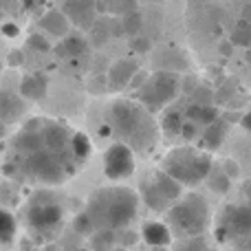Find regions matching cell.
I'll return each instance as SVG.
<instances>
[{
	"mask_svg": "<svg viewBox=\"0 0 251 251\" xmlns=\"http://www.w3.org/2000/svg\"><path fill=\"white\" fill-rule=\"evenodd\" d=\"M240 128H245L251 134V110H247V113L240 117Z\"/></svg>",
	"mask_w": 251,
	"mask_h": 251,
	"instance_id": "36",
	"label": "cell"
},
{
	"mask_svg": "<svg viewBox=\"0 0 251 251\" xmlns=\"http://www.w3.org/2000/svg\"><path fill=\"white\" fill-rule=\"evenodd\" d=\"M165 214H168L170 229L176 238L207 234L212 223L209 203L201 194H183Z\"/></svg>",
	"mask_w": 251,
	"mask_h": 251,
	"instance_id": "4",
	"label": "cell"
},
{
	"mask_svg": "<svg viewBox=\"0 0 251 251\" xmlns=\"http://www.w3.org/2000/svg\"><path fill=\"white\" fill-rule=\"evenodd\" d=\"M64 13L77 29L91 31L97 22V0H64Z\"/></svg>",
	"mask_w": 251,
	"mask_h": 251,
	"instance_id": "11",
	"label": "cell"
},
{
	"mask_svg": "<svg viewBox=\"0 0 251 251\" xmlns=\"http://www.w3.org/2000/svg\"><path fill=\"white\" fill-rule=\"evenodd\" d=\"M25 115V101L22 95L18 97L11 91H0V119L4 124H13Z\"/></svg>",
	"mask_w": 251,
	"mask_h": 251,
	"instance_id": "15",
	"label": "cell"
},
{
	"mask_svg": "<svg viewBox=\"0 0 251 251\" xmlns=\"http://www.w3.org/2000/svg\"><path fill=\"white\" fill-rule=\"evenodd\" d=\"M115 229H108V227H97L88 238H91V247L93 249H110L115 245Z\"/></svg>",
	"mask_w": 251,
	"mask_h": 251,
	"instance_id": "23",
	"label": "cell"
},
{
	"mask_svg": "<svg viewBox=\"0 0 251 251\" xmlns=\"http://www.w3.org/2000/svg\"><path fill=\"white\" fill-rule=\"evenodd\" d=\"M88 51V42L79 33H66L62 42L55 47V53L60 57H79Z\"/></svg>",
	"mask_w": 251,
	"mask_h": 251,
	"instance_id": "18",
	"label": "cell"
},
{
	"mask_svg": "<svg viewBox=\"0 0 251 251\" xmlns=\"http://www.w3.org/2000/svg\"><path fill=\"white\" fill-rule=\"evenodd\" d=\"M22 62H25L22 51H11V53H9V64H11V66H20Z\"/></svg>",
	"mask_w": 251,
	"mask_h": 251,
	"instance_id": "35",
	"label": "cell"
},
{
	"mask_svg": "<svg viewBox=\"0 0 251 251\" xmlns=\"http://www.w3.org/2000/svg\"><path fill=\"white\" fill-rule=\"evenodd\" d=\"M69 18H66L64 11H57V9H51L47 11L42 18H40V26H42L47 33L55 35V38H64L69 33Z\"/></svg>",
	"mask_w": 251,
	"mask_h": 251,
	"instance_id": "17",
	"label": "cell"
},
{
	"mask_svg": "<svg viewBox=\"0 0 251 251\" xmlns=\"http://www.w3.org/2000/svg\"><path fill=\"white\" fill-rule=\"evenodd\" d=\"M0 31H2L7 38H16L18 35V26L13 25V22H2V25H0Z\"/></svg>",
	"mask_w": 251,
	"mask_h": 251,
	"instance_id": "33",
	"label": "cell"
},
{
	"mask_svg": "<svg viewBox=\"0 0 251 251\" xmlns=\"http://www.w3.org/2000/svg\"><path fill=\"white\" fill-rule=\"evenodd\" d=\"M221 225L225 227L227 238H249L251 236V205L249 203H238L225 207L221 218Z\"/></svg>",
	"mask_w": 251,
	"mask_h": 251,
	"instance_id": "10",
	"label": "cell"
},
{
	"mask_svg": "<svg viewBox=\"0 0 251 251\" xmlns=\"http://www.w3.org/2000/svg\"><path fill=\"white\" fill-rule=\"evenodd\" d=\"M148 75H150V73H148V71L139 69L137 73L132 75V79H130V86H128V88H132V91H137V88L141 86V84H143V82H146V79H148Z\"/></svg>",
	"mask_w": 251,
	"mask_h": 251,
	"instance_id": "32",
	"label": "cell"
},
{
	"mask_svg": "<svg viewBox=\"0 0 251 251\" xmlns=\"http://www.w3.org/2000/svg\"><path fill=\"white\" fill-rule=\"evenodd\" d=\"M181 91V79L172 71H156L137 88V101H141L150 113L163 110L170 101L176 100Z\"/></svg>",
	"mask_w": 251,
	"mask_h": 251,
	"instance_id": "6",
	"label": "cell"
},
{
	"mask_svg": "<svg viewBox=\"0 0 251 251\" xmlns=\"http://www.w3.org/2000/svg\"><path fill=\"white\" fill-rule=\"evenodd\" d=\"M16 218L11 212L0 209V245H9L16 238Z\"/></svg>",
	"mask_w": 251,
	"mask_h": 251,
	"instance_id": "22",
	"label": "cell"
},
{
	"mask_svg": "<svg viewBox=\"0 0 251 251\" xmlns=\"http://www.w3.org/2000/svg\"><path fill=\"white\" fill-rule=\"evenodd\" d=\"M201 124H196V122H192V119H185L181 126V137L185 139V141H196V139L201 137Z\"/></svg>",
	"mask_w": 251,
	"mask_h": 251,
	"instance_id": "29",
	"label": "cell"
},
{
	"mask_svg": "<svg viewBox=\"0 0 251 251\" xmlns=\"http://www.w3.org/2000/svg\"><path fill=\"white\" fill-rule=\"evenodd\" d=\"M62 216H64V209L57 201L49 199L44 194H38L31 201L29 209H26V225L31 231H38V234H51L60 227Z\"/></svg>",
	"mask_w": 251,
	"mask_h": 251,
	"instance_id": "8",
	"label": "cell"
},
{
	"mask_svg": "<svg viewBox=\"0 0 251 251\" xmlns=\"http://www.w3.org/2000/svg\"><path fill=\"white\" fill-rule=\"evenodd\" d=\"M122 26H124V33L130 35V38L139 35V31H141V26H143V16L139 13V9L124 13L122 16Z\"/></svg>",
	"mask_w": 251,
	"mask_h": 251,
	"instance_id": "25",
	"label": "cell"
},
{
	"mask_svg": "<svg viewBox=\"0 0 251 251\" xmlns=\"http://www.w3.org/2000/svg\"><path fill=\"white\" fill-rule=\"evenodd\" d=\"M229 40L234 42V47H245V49L251 47V20L249 18H243V20L236 25Z\"/></svg>",
	"mask_w": 251,
	"mask_h": 251,
	"instance_id": "24",
	"label": "cell"
},
{
	"mask_svg": "<svg viewBox=\"0 0 251 251\" xmlns=\"http://www.w3.org/2000/svg\"><path fill=\"white\" fill-rule=\"evenodd\" d=\"M113 132L132 150L150 152L159 141V128L152 113L134 100H119L110 106Z\"/></svg>",
	"mask_w": 251,
	"mask_h": 251,
	"instance_id": "1",
	"label": "cell"
},
{
	"mask_svg": "<svg viewBox=\"0 0 251 251\" xmlns=\"http://www.w3.org/2000/svg\"><path fill=\"white\" fill-rule=\"evenodd\" d=\"M106 2H108V0H106Z\"/></svg>",
	"mask_w": 251,
	"mask_h": 251,
	"instance_id": "43",
	"label": "cell"
},
{
	"mask_svg": "<svg viewBox=\"0 0 251 251\" xmlns=\"http://www.w3.org/2000/svg\"><path fill=\"white\" fill-rule=\"evenodd\" d=\"M73 229L77 231V234H82V236H91L93 231L97 229V225H95V221L91 218V214L84 209L82 214H77L75 216V221H73Z\"/></svg>",
	"mask_w": 251,
	"mask_h": 251,
	"instance_id": "27",
	"label": "cell"
},
{
	"mask_svg": "<svg viewBox=\"0 0 251 251\" xmlns=\"http://www.w3.org/2000/svg\"><path fill=\"white\" fill-rule=\"evenodd\" d=\"M139 71V64L137 60H132V57H122V60H117L113 66L108 69V88L113 93H122L126 88L130 86V79H132V75Z\"/></svg>",
	"mask_w": 251,
	"mask_h": 251,
	"instance_id": "12",
	"label": "cell"
},
{
	"mask_svg": "<svg viewBox=\"0 0 251 251\" xmlns=\"http://www.w3.org/2000/svg\"><path fill=\"white\" fill-rule=\"evenodd\" d=\"M225 134H227V124L218 117L216 122L207 124L203 128V132H201V137H199L201 148H205V150H209V152L218 150V148H221V143L225 141Z\"/></svg>",
	"mask_w": 251,
	"mask_h": 251,
	"instance_id": "16",
	"label": "cell"
},
{
	"mask_svg": "<svg viewBox=\"0 0 251 251\" xmlns=\"http://www.w3.org/2000/svg\"><path fill=\"white\" fill-rule=\"evenodd\" d=\"M139 209V194L130 187L113 185L101 187L93 192L86 203V212L95 221L97 227H108V229H124L132 223Z\"/></svg>",
	"mask_w": 251,
	"mask_h": 251,
	"instance_id": "2",
	"label": "cell"
},
{
	"mask_svg": "<svg viewBox=\"0 0 251 251\" xmlns=\"http://www.w3.org/2000/svg\"><path fill=\"white\" fill-rule=\"evenodd\" d=\"M185 117H187V119H192V122H196V124H201V126L205 128L207 124L216 122V119L221 117V113H218V108H214V106L203 104V101H196V104L187 106Z\"/></svg>",
	"mask_w": 251,
	"mask_h": 251,
	"instance_id": "19",
	"label": "cell"
},
{
	"mask_svg": "<svg viewBox=\"0 0 251 251\" xmlns=\"http://www.w3.org/2000/svg\"><path fill=\"white\" fill-rule=\"evenodd\" d=\"M134 172V150L124 141L108 146L104 154V174L110 181H124Z\"/></svg>",
	"mask_w": 251,
	"mask_h": 251,
	"instance_id": "9",
	"label": "cell"
},
{
	"mask_svg": "<svg viewBox=\"0 0 251 251\" xmlns=\"http://www.w3.org/2000/svg\"><path fill=\"white\" fill-rule=\"evenodd\" d=\"M16 165L18 170H25L29 176L38 178L42 183H51V185H60V183L66 181L69 174L75 172L73 165L66 163L62 156H57L55 152L47 150V148L29 152V154H20V161Z\"/></svg>",
	"mask_w": 251,
	"mask_h": 251,
	"instance_id": "5",
	"label": "cell"
},
{
	"mask_svg": "<svg viewBox=\"0 0 251 251\" xmlns=\"http://www.w3.org/2000/svg\"><path fill=\"white\" fill-rule=\"evenodd\" d=\"M223 170H225V172L229 174L231 178H236V176H238V165H236V163H234V161H231V159H227L225 163H223Z\"/></svg>",
	"mask_w": 251,
	"mask_h": 251,
	"instance_id": "34",
	"label": "cell"
},
{
	"mask_svg": "<svg viewBox=\"0 0 251 251\" xmlns=\"http://www.w3.org/2000/svg\"><path fill=\"white\" fill-rule=\"evenodd\" d=\"M29 47L33 49V51H40V53L51 51V42H49L44 35H38V33L29 35Z\"/></svg>",
	"mask_w": 251,
	"mask_h": 251,
	"instance_id": "30",
	"label": "cell"
},
{
	"mask_svg": "<svg viewBox=\"0 0 251 251\" xmlns=\"http://www.w3.org/2000/svg\"><path fill=\"white\" fill-rule=\"evenodd\" d=\"M205 181H207V185L212 187V192H216V194H227L231 187V176L223 170V165L221 168H212V172L207 174Z\"/></svg>",
	"mask_w": 251,
	"mask_h": 251,
	"instance_id": "21",
	"label": "cell"
},
{
	"mask_svg": "<svg viewBox=\"0 0 251 251\" xmlns=\"http://www.w3.org/2000/svg\"><path fill=\"white\" fill-rule=\"evenodd\" d=\"M172 229L168 223L159 221H148L141 227V238L148 247H170L172 245Z\"/></svg>",
	"mask_w": 251,
	"mask_h": 251,
	"instance_id": "13",
	"label": "cell"
},
{
	"mask_svg": "<svg viewBox=\"0 0 251 251\" xmlns=\"http://www.w3.org/2000/svg\"><path fill=\"white\" fill-rule=\"evenodd\" d=\"M183 196V185L165 170H156L141 183V201L152 212H168Z\"/></svg>",
	"mask_w": 251,
	"mask_h": 251,
	"instance_id": "7",
	"label": "cell"
},
{
	"mask_svg": "<svg viewBox=\"0 0 251 251\" xmlns=\"http://www.w3.org/2000/svg\"><path fill=\"white\" fill-rule=\"evenodd\" d=\"M93 152V141L88 139L86 132H75L71 134V154L75 161H86Z\"/></svg>",
	"mask_w": 251,
	"mask_h": 251,
	"instance_id": "20",
	"label": "cell"
},
{
	"mask_svg": "<svg viewBox=\"0 0 251 251\" xmlns=\"http://www.w3.org/2000/svg\"><path fill=\"white\" fill-rule=\"evenodd\" d=\"M183 113H178V110H170V113H165L163 122H161V128H163L165 134H181V126H183Z\"/></svg>",
	"mask_w": 251,
	"mask_h": 251,
	"instance_id": "26",
	"label": "cell"
},
{
	"mask_svg": "<svg viewBox=\"0 0 251 251\" xmlns=\"http://www.w3.org/2000/svg\"><path fill=\"white\" fill-rule=\"evenodd\" d=\"M2 16H4V9H2V2H0V20H2Z\"/></svg>",
	"mask_w": 251,
	"mask_h": 251,
	"instance_id": "40",
	"label": "cell"
},
{
	"mask_svg": "<svg viewBox=\"0 0 251 251\" xmlns=\"http://www.w3.org/2000/svg\"><path fill=\"white\" fill-rule=\"evenodd\" d=\"M247 2H251V0H247Z\"/></svg>",
	"mask_w": 251,
	"mask_h": 251,
	"instance_id": "42",
	"label": "cell"
},
{
	"mask_svg": "<svg viewBox=\"0 0 251 251\" xmlns=\"http://www.w3.org/2000/svg\"><path fill=\"white\" fill-rule=\"evenodd\" d=\"M247 203H249V205H251V199H247Z\"/></svg>",
	"mask_w": 251,
	"mask_h": 251,
	"instance_id": "41",
	"label": "cell"
},
{
	"mask_svg": "<svg viewBox=\"0 0 251 251\" xmlns=\"http://www.w3.org/2000/svg\"><path fill=\"white\" fill-rule=\"evenodd\" d=\"M49 91V77L44 73H29L20 79V95L25 100L40 101Z\"/></svg>",
	"mask_w": 251,
	"mask_h": 251,
	"instance_id": "14",
	"label": "cell"
},
{
	"mask_svg": "<svg viewBox=\"0 0 251 251\" xmlns=\"http://www.w3.org/2000/svg\"><path fill=\"white\" fill-rule=\"evenodd\" d=\"M124 245H132L134 240H137V236H132V231H124Z\"/></svg>",
	"mask_w": 251,
	"mask_h": 251,
	"instance_id": "38",
	"label": "cell"
},
{
	"mask_svg": "<svg viewBox=\"0 0 251 251\" xmlns=\"http://www.w3.org/2000/svg\"><path fill=\"white\" fill-rule=\"evenodd\" d=\"M130 47H132V51L134 53H148L150 51V40L148 38H141V35H134L132 40H130Z\"/></svg>",
	"mask_w": 251,
	"mask_h": 251,
	"instance_id": "31",
	"label": "cell"
},
{
	"mask_svg": "<svg viewBox=\"0 0 251 251\" xmlns=\"http://www.w3.org/2000/svg\"><path fill=\"white\" fill-rule=\"evenodd\" d=\"M40 2H44V0H25V4H26V11H38Z\"/></svg>",
	"mask_w": 251,
	"mask_h": 251,
	"instance_id": "37",
	"label": "cell"
},
{
	"mask_svg": "<svg viewBox=\"0 0 251 251\" xmlns=\"http://www.w3.org/2000/svg\"><path fill=\"white\" fill-rule=\"evenodd\" d=\"M214 168V156L205 148H192V146H178L172 148L161 161V170L174 176L183 187L185 185H199L207 178V174Z\"/></svg>",
	"mask_w": 251,
	"mask_h": 251,
	"instance_id": "3",
	"label": "cell"
},
{
	"mask_svg": "<svg viewBox=\"0 0 251 251\" xmlns=\"http://www.w3.org/2000/svg\"><path fill=\"white\" fill-rule=\"evenodd\" d=\"M134 9H137V0H108V11H113L115 16H124Z\"/></svg>",
	"mask_w": 251,
	"mask_h": 251,
	"instance_id": "28",
	"label": "cell"
},
{
	"mask_svg": "<svg viewBox=\"0 0 251 251\" xmlns=\"http://www.w3.org/2000/svg\"><path fill=\"white\" fill-rule=\"evenodd\" d=\"M245 60H247V64L251 66V47L247 49V53H245Z\"/></svg>",
	"mask_w": 251,
	"mask_h": 251,
	"instance_id": "39",
	"label": "cell"
}]
</instances>
